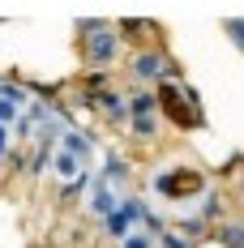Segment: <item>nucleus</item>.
Here are the masks:
<instances>
[{"mask_svg":"<svg viewBox=\"0 0 244 248\" xmlns=\"http://www.w3.org/2000/svg\"><path fill=\"white\" fill-rule=\"evenodd\" d=\"M81 30H90V39H86V51H90V60H95L98 69H107L112 60H116V51H120V34H116V26L107 22H81Z\"/></svg>","mask_w":244,"mask_h":248,"instance_id":"1","label":"nucleus"},{"mask_svg":"<svg viewBox=\"0 0 244 248\" xmlns=\"http://www.w3.org/2000/svg\"><path fill=\"white\" fill-rule=\"evenodd\" d=\"M129 73L137 77V81H159V86H163V77H167V81H180L176 64H167V56L159 47L154 51H137V56L129 60Z\"/></svg>","mask_w":244,"mask_h":248,"instance_id":"2","label":"nucleus"},{"mask_svg":"<svg viewBox=\"0 0 244 248\" xmlns=\"http://www.w3.org/2000/svg\"><path fill=\"white\" fill-rule=\"evenodd\" d=\"M150 184H154V193H163V197H180V193H206V175H201V171H159Z\"/></svg>","mask_w":244,"mask_h":248,"instance_id":"3","label":"nucleus"},{"mask_svg":"<svg viewBox=\"0 0 244 248\" xmlns=\"http://www.w3.org/2000/svg\"><path fill=\"white\" fill-rule=\"evenodd\" d=\"M142 218H146V205H142L137 197H124L120 210H116V214L103 223V231H107L112 240H124L129 231H137V227H142Z\"/></svg>","mask_w":244,"mask_h":248,"instance_id":"4","label":"nucleus"},{"mask_svg":"<svg viewBox=\"0 0 244 248\" xmlns=\"http://www.w3.org/2000/svg\"><path fill=\"white\" fill-rule=\"evenodd\" d=\"M48 167H51V175H56V180H60L65 188H69V184H77V180L86 175V163H81L77 154H69V150H65V146H56V150H51Z\"/></svg>","mask_w":244,"mask_h":248,"instance_id":"5","label":"nucleus"},{"mask_svg":"<svg viewBox=\"0 0 244 248\" xmlns=\"http://www.w3.org/2000/svg\"><path fill=\"white\" fill-rule=\"evenodd\" d=\"M98 107H103V116L112 124L129 128V99H124V94H112V90H107V94H98Z\"/></svg>","mask_w":244,"mask_h":248,"instance_id":"6","label":"nucleus"},{"mask_svg":"<svg viewBox=\"0 0 244 248\" xmlns=\"http://www.w3.org/2000/svg\"><path fill=\"white\" fill-rule=\"evenodd\" d=\"M56 146H65V150H69V154H77V158H81V163H86V158H90V154H95V141H90V137H86V133H81V128H65V133H60V141H56Z\"/></svg>","mask_w":244,"mask_h":248,"instance_id":"7","label":"nucleus"},{"mask_svg":"<svg viewBox=\"0 0 244 248\" xmlns=\"http://www.w3.org/2000/svg\"><path fill=\"white\" fill-rule=\"evenodd\" d=\"M159 111V90H133L129 94V116H154Z\"/></svg>","mask_w":244,"mask_h":248,"instance_id":"8","label":"nucleus"},{"mask_svg":"<svg viewBox=\"0 0 244 248\" xmlns=\"http://www.w3.org/2000/svg\"><path fill=\"white\" fill-rule=\"evenodd\" d=\"M129 133L142 137V141H150V137H159V120L154 116H129Z\"/></svg>","mask_w":244,"mask_h":248,"instance_id":"9","label":"nucleus"},{"mask_svg":"<svg viewBox=\"0 0 244 248\" xmlns=\"http://www.w3.org/2000/svg\"><path fill=\"white\" fill-rule=\"evenodd\" d=\"M154 244H159V240H154L150 231H142V227H137V231H129V235L120 240V248H154Z\"/></svg>","mask_w":244,"mask_h":248,"instance_id":"10","label":"nucleus"},{"mask_svg":"<svg viewBox=\"0 0 244 248\" xmlns=\"http://www.w3.org/2000/svg\"><path fill=\"white\" fill-rule=\"evenodd\" d=\"M81 86H86V90H103V86H107V73H103V69H90V73L81 77Z\"/></svg>","mask_w":244,"mask_h":248,"instance_id":"11","label":"nucleus"},{"mask_svg":"<svg viewBox=\"0 0 244 248\" xmlns=\"http://www.w3.org/2000/svg\"><path fill=\"white\" fill-rule=\"evenodd\" d=\"M163 248H193V240H184L180 231H163V240H159Z\"/></svg>","mask_w":244,"mask_h":248,"instance_id":"12","label":"nucleus"},{"mask_svg":"<svg viewBox=\"0 0 244 248\" xmlns=\"http://www.w3.org/2000/svg\"><path fill=\"white\" fill-rule=\"evenodd\" d=\"M227 34H236V47L244 51V22H227Z\"/></svg>","mask_w":244,"mask_h":248,"instance_id":"13","label":"nucleus"},{"mask_svg":"<svg viewBox=\"0 0 244 248\" xmlns=\"http://www.w3.org/2000/svg\"><path fill=\"white\" fill-rule=\"evenodd\" d=\"M0 90H4V81H0Z\"/></svg>","mask_w":244,"mask_h":248,"instance_id":"14","label":"nucleus"},{"mask_svg":"<svg viewBox=\"0 0 244 248\" xmlns=\"http://www.w3.org/2000/svg\"><path fill=\"white\" fill-rule=\"evenodd\" d=\"M154 248H163V244H154Z\"/></svg>","mask_w":244,"mask_h":248,"instance_id":"15","label":"nucleus"}]
</instances>
